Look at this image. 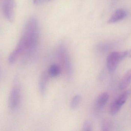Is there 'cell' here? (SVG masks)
I'll use <instances>...</instances> for the list:
<instances>
[{
	"label": "cell",
	"mask_w": 131,
	"mask_h": 131,
	"mask_svg": "<svg viewBox=\"0 0 131 131\" xmlns=\"http://www.w3.org/2000/svg\"><path fill=\"white\" fill-rule=\"evenodd\" d=\"M39 37L38 21L35 17L32 16L27 21L18 44L8 57V62L14 64L22 56L24 58L23 61H25L36 48Z\"/></svg>",
	"instance_id": "obj_1"
},
{
	"label": "cell",
	"mask_w": 131,
	"mask_h": 131,
	"mask_svg": "<svg viewBox=\"0 0 131 131\" xmlns=\"http://www.w3.org/2000/svg\"><path fill=\"white\" fill-rule=\"evenodd\" d=\"M130 55L129 51L113 52L109 54L107 59V67L111 72L115 70L121 60Z\"/></svg>",
	"instance_id": "obj_2"
},
{
	"label": "cell",
	"mask_w": 131,
	"mask_h": 131,
	"mask_svg": "<svg viewBox=\"0 0 131 131\" xmlns=\"http://www.w3.org/2000/svg\"><path fill=\"white\" fill-rule=\"evenodd\" d=\"M21 91L20 87L15 84L12 88L8 99V107L12 110L17 108L20 103Z\"/></svg>",
	"instance_id": "obj_3"
},
{
	"label": "cell",
	"mask_w": 131,
	"mask_h": 131,
	"mask_svg": "<svg viewBox=\"0 0 131 131\" xmlns=\"http://www.w3.org/2000/svg\"><path fill=\"white\" fill-rule=\"evenodd\" d=\"M3 12L6 19L13 22L15 19V0H5L3 4Z\"/></svg>",
	"instance_id": "obj_4"
},
{
	"label": "cell",
	"mask_w": 131,
	"mask_h": 131,
	"mask_svg": "<svg viewBox=\"0 0 131 131\" xmlns=\"http://www.w3.org/2000/svg\"><path fill=\"white\" fill-rule=\"evenodd\" d=\"M58 54L62 65L69 75L72 73L71 66L69 57L65 46L63 44L60 45L58 49Z\"/></svg>",
	"instance_id": "obj_5"
},
{
	"label": "cell",
	"mask_w": 131,
	"mask_h": 131,
	"mask_svg": "<svg viewBox=\"0 0 131 131\" xmlns=\"http://www.w3.org/2000/svg\"><path fill=\"white\" fill-rule=\"evenodd\" d=\"M127 15V13L124 9H118L116 11L111 17L108 22L113 24L117 22L124 18Z\"/></svg>",
	"instance_id": "obj_6"
},
{
	"label": "cell",
	"mask_w": 131,
	"mask_h": 131,
	"mask_svg": "<svg viewBox=\"0 0 131 131\" xmlns=\"http://www.w3.org/2000/svg\"><path fill=\"white\" fill-rule=\"evenodd\" d=\"M49 76L48 72L44 71L40 77L39 82V88L42 95H44L46 93L47 83Z\"/></svg>",
	"instance_id": "obj_7"
},
{
	"label": "cell",
	"mask_w": 131,
	"mask_h": 131,
	"mask_svg": "<svg viewBox=\"0 0 131 131\" xmlns=\"http://www.w3.org/2000/svg\"><path fill=\"white\" fill-rule=\"evenodd\" d=\"M109 95L107 92H103L97 98L95 102V107L98 109L103 108L109 99Z\"/></svg>",
	"instance_id": "obj_8"
},
{
	"label": "cell",
	"mask_w": 131,
	"mask_h": 131,
	"mask_svg": "<svg viewBox=\"0 0 131 131\" xmlns=\"http://www.w3.org/2000/svg\"><path fill=\"white\" fill-rule=\"evenodd\" d=\"M131 82V69L128 70L122 78L119 85V89L122 90L128 87Z\"/></svg>",
	"instance_id": "obj_9"
},
{
	"label": "cell",
	"mask_w": 131,
	"mask_h": 131,
	"mask_svg": "<svg viewBox=\"0 0 131 131\" xmlns=\"http://www.w3.org/2000/svg\"><path fill=\"white\" fill-rule=\"evenodd\" d=\"M49 76L52 77H57L60 73V69L58 65H52L50 66L48 71Z\"/></svg>",
	"instance_id": "obj_10"
},
{
	"label": "cell",
	"mask_w": 131,
	"mask_h": 131,
	"mask_svg": "<svg viewBox=\"0 0 131 131\" xmlns=\"http://www.w3.org/2000/svg\"><path fill=\"white\" fill-rule=\"evenodd\" d=\"M81 97L80 95H76L72 98L71 102V108L73 110L76 109L80 104Z\"/></svg>",
	"instance_id": "obj_11"
},
{
	"label": "cell",
	"mask_w": 131,
	"mask_h": 131,
	"mask_svg": "<svg viewBox=\"0 0 131 131\" xmlns=\"http://www.w3.org/2000/svg\"><path fill=\"white\" fill-rule=\"evenodd\" d=\"M112 123L109 120H104L102 123V130L103 131L111 130L112 127Z\"/></svg>",
	"instance_id": "obj_12"
},
{
	"label": "cell",
	"mask_w": 131,
	"mask_h": 131,
	"mask_svg": "<svg viewBox=\"0 0 131 131\" xmlns=\"http://www.w3.org/2000/svg\"><path fill=\"white\" fill-rule=\"evenodd\" d=\"M92 123L88 120L85 121L83 124L82 126V130L84 131H92Z\"/></svg>",
	"instance_id": "obj_13"
}]
</instances>
